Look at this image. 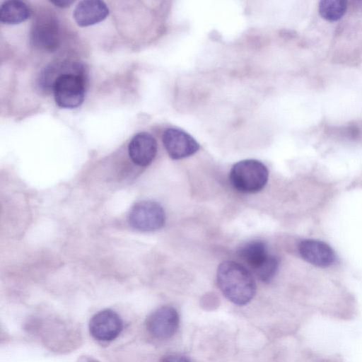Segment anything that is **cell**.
I'll return each instance as SVG.
<instances>
[{
	"label": "cell",
	"instance_id": "17",
	"mask_svg": "<svg viewBox=\"0 0 362 362\" xmlns=\"http://www.w3.org/2000/svg\"><path fill=\"white\" fill-rule=\"evenodd\" d=\"M52 4H54L57 7L60 8H66L69 7L71 4L74 3L73 1H67V0H59L51 1Z\"/></svg>",
	"mask_w": 362,
	"mask_h": 362
},
{
	"label": "cell",
	"instance_id": "16",
	"mask_svg": "<svg viewBox=\"0 0 362 362\" xmlns=\"http://www.w3.org/2000/svg\"><path fill=\"white\" fill-rule=\"evenodd\" d=\"M161 362H190L187 358L178 355H170L163 358Z\"/></svg>",
	"mask_w": 362,
	"mask_h": 362
},
{
	"label": "cell",
	"instance_id": "15",
	"mask_svg": "<svg viewBox=\"0 0 362 362\" xmlns=\"http://www.w3.org/2000/svg\"><path fill=\"white\" fill-rule=\"evenodd\" d=\"M278 266L277 258L270 255L267 261L254 272L259 280L268 283L275 276Z\"/></svg>",
	"mask_w": 362,
	"mask_h": 362
},
{
	"label": "cell",
	"instance_id": "10",
	"mask_svg": "<svg viewBox=\"0 0 362 362\" xmlns=\"http://www.w3.org/2000/svg\"><path fill=\"white\" fill-rule=\"evenodd\" d=\"M302 258L306 262L321 267L333 264L335 255L333 250L327 243L314 239L302 240L298 246Z\"/></svg>",
	"mask_w": 362,
	"mask_h": 362
},
{
	"label": "cell",
	"instance_id": "11",
	"mask_svg": "<svg viewBox=\"0 0 362 362\" xmlns=\"http://www.w3.org/2000/svg\"><path fill=\"white\" fill-rule=\"evenodd\" d=\"M109 12L107 4L103 1L84 0L76 6L73 16L78 25L87 27L105 20Z\"/></svg>",
	"mask_w": 362,
	"mask_h": 362
},
{
	"label": "cell",
	"instance_id": "5",
	"mask_svg": "<svg viewBox=\"0 0 362 362\" xmlns=\"http://www.w3.org/2000/svg\"><path fill=\"white\" fill-rule=\"evenodd\" d=\"M30 40L35 47L43 51L53 52L59 45V26L52 16L38 17L33 23Z\"/></svg>",
	"mask_w": 362,
	"mask_h": 362
},
{
	"label": "cell",
	"instance_id": "7",
	"mask_svg": "<svg viewBox=\"0 0 362 362\" xmlns=\"http://www.w3.org/2000/svg\"><path fill=\"white\" fill-rule=\"evenodd\" d=\"M163 143L169 156L175 160L194 154L200 147L192 136L176 128H169L164 132Z\"/></svg>",
	"mask_w": 362,
	"mask_h": 362
},
{
	"label": "cell",
	"instance_id": "13",
	"mask_svg": "<svg viewBox=\"0 0 362 362\" xmlns=\"http://www.w3.org/2000/svg\"><path fill=\"white\" fill-rule=\"evenodd\" d=\"M30 16V7L22 1H6L0 8V21L3 23H21L28 19Z\"/></svg>",
	"mask_w": 362,
	"mask_h": 362
},
{
	"label": "cell",
	"instance_id": "9",
	"mask_svg": "<svg viewBox=\"0 0 362 362\" xmlns=\"http://www.w3.org/2000/svg\"><path fill=\"white\" fill-rule=\"evenodd\" d=\"M157 152V142L149 133L142 132L135 134L128 146L131 160L139 166L148 165Z\"/></svg>",
	"mask_w": 362,
	"mask_h": 362
},
{
	"label": "cell",
	"instance_id": "1",
	"mask_svg": "<svg viewBox=\"0 0 362 362\" xmlns=\"http://www.w3.org/2000/svg\"><path fill=\"white\" fill-rule=\"evenodd\" d=\"M217 284L222 293L232 303L243 305L256 293V284L250 272L242 264L225 261L218 267Z\"/></svg>",
	"mask_w": 362,
	"mask_h": 362
},
{
	"label": "cell",
	"instance_id": "2",
	"mask_svg": "<svg viewBox=\"0 0 362 362\" xmlns=\"http://www.w3.org/2000/svg\"><path fill=\"white\" fill-rule=\"evenodd\" d=\"M267 167L260 161L247 159L236 163L231 168L230 181L243 193H255L264 188L268 180Z\"/></svg>",
	"mask_w": 362,
	"mask_h": 362
},
{
	"label": "cell",
	"instance_id": "12",
	"mask_svg": "<svg viewBox=\"0 0 362 362\" xmlns=\"http://www.w3.org/2000/svg\"><path fill=\"white\" fill-rule=\"evenodd\" d=\"M238 255L255 272L267 261L270 255L264 242L253 240L241 246L238 250Z\"/></svg>",
	"mask_w": 362,
	"mask_h": 362
},
{
	"label": "cell",
	"instance_id": "4",
	"mask_svg": "<svg viewBox=\"0 0 362 362\" xmlns=\"http://www.w3.org/2000/svg\"><path fill=\"white\" fill-rule=\"evenodd\" d=\"M165 220L162 206L153 201H141L136 203L130 209L129 223L141 231H154L161 228Z\"/></svg>",
	"mask_w": 362,
	"mask_h": 362
},
{
	"label": "cell",
	"instance_id": "3",
	"mask_svg": "<svg viewBox=\"0 0 362 362\" xmlns=\"http://www.w3.org/2000/svg\"><path fill=\"white\" fill-rule=\"evenodd\" d=\"M52 87L55 103L62 108H76L84 100L85 80L81 71L59 73Z\"/></svg>",
	"mask_w": 362,
	"mask_h": 362
},
{
	"label": "cell",
	"instance_id": "14",
	"mask_svg": "<svg viewBox=\"0 0 362 362\" xmlns=\"http://www.w3.org/2000/svg\"><path fill=\"white\" fill-rule=\"evenodd\" d=\"M346 10V2L341 0H322L319 4L321 16L329 21L340 19Z\"/></svg>",
	"mask_w": 362,
	"mask_h": 362
},
{
	"label": "cell",
	"instance_id": "6",
	"mask_svg": "<svg viewBox=\"0 0 362 362\" xmlns=\"http://www.w3.org/2000/svg\"><path fill=\"white\" fill-rule=\"evenodd\" d=\"M146 327L153 337L160 339H168L178 329V313L171 306L160 307L148 315Z\"/></svg>",
	"mask_w": 362,
	"mask_h": 362
},
{
	"label": "cell",
	"instance_id": "8",
	"mask_svg": "<svg viewBox=\"0 0 362 362\" xmlns=\"http://www.w3.org/2000/svg\"><path fill=\"white\" fill-rule=\"evenodd\" d=\"M122 321L113 310H103L95 314L89 322V331L98 341L115 339L122 329Z\"/></svg>",
	"mask_w": 362,
	"mask_h": 362
}]
</instances>
